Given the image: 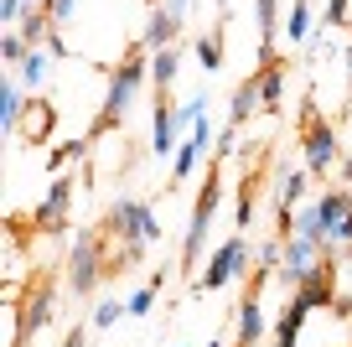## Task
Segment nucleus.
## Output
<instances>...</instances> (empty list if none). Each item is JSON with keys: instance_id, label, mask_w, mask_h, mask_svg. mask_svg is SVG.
<instances>
[{"instance_id": "obj_27", "label": "nucleus", "mask_w": 352, "mask_h": 347, "mask_svg": "<svg viewBox=\"0 0 352 347\" xmlns=\"http://www.w3.org/2000/svg\"><path fill=\"white\" fill-rule=\"evenodd\" d=\"M197 120H208V98H187V104H176V125H182V130H192V125Z\"/></svg>"}, {"instance_id": "obj_13", "label": "nucleus", "mask_w": 352, "mask_h": 347, "mask_svg": "<svg viewBox=\"0 0 352 347\" xmlns=\"http://www.w3.org/2000/svg\"><path fill=\"white\" fill-rule=\"evenodd\" d=\"M223 42H228V16H218V21L197 36V47H192L202 73H218V67H223V57H228V47H223Z\"/></svg>"}, {"instance_id": "obj_7", "label": "nucleus", "mask_w": 352, "mask_h": 347, "mask_svg": "<svg viewBox=\"0 0 352 347\" xmlns=\"http://www.w3.org/2000/svg\"><path fill=\"white\" fill-rule=\"evenodd\" d=\"M275 280L270 270H254L249 285H243L239 316H233V347H259L264 342V285Z\"/></svg>"}, {"instance_id": "obj_26", "label": "nucleus", "mask_w": 352, "mask_h": 347, "mask_svg": "<svg viewBox=\"0 0 352 347\" xmlns=\"http://www.w3.org/2000/svg\"><path fill=\"white\" fill-rule=\"evenodd\" d=\"M155 295H161V285H151V280H145L140 291H135L130 301H124V306H130V316H135V322H145V316L155 311Z\"/></svg>"}, {"instance_id": "obj_9", "label": "nucleus", "mask_w": 352, "mask_h": 347, "mask_svg": "<svg viewBox=\"0 0 352 347\" xmlns=\"http://www.w3.org/2000/svg\"><path fill=\"white\" fill-rule=\"evenodd\" d=\"M182 140H187V130L176 125V104L171 94H155V114H151V156H176L182 151Z\"/></svg>"}, {"instance_id": "obj_16", "label": "nucleus", "mask_w": 352, "mask_h": 347, "mask_svg": "<svg viewBox=\"0 0 352 347\" xmlns=\"http://www.w3.org/2000/svg\"><path fill=\"white\" fill-rule=\"evenodd\" d=\"M254 21H259V63H270L275 52V36H280V0H254Z\"/></svg>"}, {"instance_id": "obj_33", "label": "nucleus", "mask_w": 352, "mask_h": 347, "mask_svg": "<svg viewBox=\"0 0 352 347\" xmlns=\"http://www.w3.org/2000/svg\"><path fill=\"white\" fill-rule=\"evenodd\" d=\"M32 6H42V11H47V6H52V0H32Z\"/></svg>"}, {"instance_id": "obj_10", "label": "nucleus", "mask_w": 352, "mask_h": 347, "mask_svg": "<svg viewBox=\"0 0 352 347\" xmlns=\"http://www.w3.org/2000/svg\"><path fill=\"white\" fill-rule=\"evenodd\" d=\"M259 109L264 114H285V83H290V63L285 57H270V63H259Z\"/></svg>"}, {"instance_id": "obj_30", "label": "nucleus", "mask_w": 352, "mask_h": 347, "mask_svg": "<svg viewBox=\"0 0 352 347\" xmlns=\"http://www.w3.org/2000/svg\"><path fill=\"white\" fill-rule=\"evenodd\" d=\"M73 11H78V0H52V6H47V16H52V26L73 21Z\"/></svg>"}, {"instance_id": "obj_17", "label": "nucleus", "mask_w": 352, "mask_h": 347, "mask_svg": "<svg viewBox=\"0 0 352 347\" xmlns=\"http://www.w3.org/2000/svg\"><path fill=\"white\" fill-rule=\"evenodd\" d=\"M321 16L311 11V0H290V16H285V42L290 47H306L311 36H316Z\"/></svg>"}, {"instance_id": "obj_21", "label": "nucleus", "mask_w": 352, "mask_h": 347, "mask_svg": "<svg viewBox=\"0 0 352 347\" xmlns=\"http://www.w3.org/2000/svg\"><path fill=\"white\" fill-rule=\"evenodd\" d=\"M52 63H57V57L47 52V47H36V52L26 57L21 67H16V78L26 83V94H42V88H47V78H52Z\"/></svg>"}, {"instance_id": "obj_25", "label": "nucleus", "mask_w": 352, "mask_h": 347, "mask_svg": "<svg viewBox=\"0 0 352 347\" xmlns=\"http://www.w3.org/2000/svg\"><path fill=\"white\" fill-rule=\"evenodd\" d=\"M26 57H32V47H26L21 32H6V36H0V63H6V67H21Z\"/></svg>"}, {"instance_id": "obj_12", "label": "nucleus", "mask_w": 352, "mask_h": 347, "mask_svg": "<svg viewBox=\"0 0 352 347\" xmlns=\"http://www.w3.org/2000/svg\"><path fill=\"white\" fill-rule=\"evenodd\" d=\"M176 36H182V16H176V11H166V6H155V11L145 16V32H140L145 52H161V47H176Z\"/></svg>"}, {"instance_id": "obj_23", "label": "nucleus", "mask_w": 352, "mask_h": 347, "mask_svg": "<svg viewBox=\"0 0 352 347\" xmlns=\"http://www.w3.org/2000/svg\"><path fill=\"white\" fill-rule=\"evenodd\" d=\"M254 197H259V182H254V176H243V182H239V213H233L239 233H249V223H254Z\"/></svg>"}, {"instance_id": "obj_3", "label": "nucleus", "mask_w": 352, "mask_h": 347, "mask_svg": "<svg viewBox=\"0 0 352 347\" xmlns=\"http://www.w3.org/2000/svg\"><path fill=\"white\" fill-rule=\"evenodd\" d=\"M223 161L212 156L208 161V176H202V192H197V202H192V218H187V239H182V264L176 270L182 275H197V260H202V244H208V233H212V218H218V207H223Z\"/></svg>"}, {"instance_id": "obj_32", "label": "nucleus", "mask_w": 352, "mask_h": 347, "mask_svg": "<svg viewBox=\"0 0 352 347\" xmlns=\"http://www.w3.org/2000/svg\"><path fill=\"white\" fill-rule=\"evenodd\" d=\"M166 11H176L182 21H187V11H192V0H166Z\"/></svg>"}, {"instance_id": "obj_6", "label": "nucleus", "mask_w": 352, "mask_h": 347, "mask_svg": "<svg viewBox=\"0 0 352 347\" xmlns=\"http://www.w3.org/2000/svg\"><path fill=\"white\" fill-rule=\"evenodd\" d=\"M104 275H114L109 270V249H104V233L99 228H83L78 244H73V254H67V291L73 295H94Z\"/></svg>"}, {"instance_id": "obj_20", "label": "nucleus", "mask_w": 352, "mask_h": 347, "mask_svg": "<svg viewBox=\"0 0 352 347\" xmlns=\"http://www.w3.org/2000/svg\"><path fill=\"white\" fill-rule=\"evenodd\" d=\"M182 63H187V57H182V47H161V52H151V83H155V94H171Z\"/></svg>"}, {"instance_id": "obj_4", "label": "nucleus", "mask_w": 352, "mask_h": 347, "mask_svg": "<svg viewBox=\"0 0 352 347\" xmlns=\"http://www.w3.org/2000/svg\"><path fill=\"white\" fill-rule=\"evenodd\" d=\"M243 275H254V244H249V233H239V228H233L228 239L218 244V254L202 264V275L192 280V291H197V295H212V291H223V285L243 280Z\"/></svg>"}, {"instance_id": "obj_2", "label": "nucleus", "mask_w": 352, "mask_h": 347, "mask_svg": "<svg viewBox=\"0 0 352 347\" xmlns=\"http://www.w3.org/2000/svg\"><path fill=\"white\" fill-rule=\"evenodd\" d=\"M99 233L120 244V249H114V270H130L145 249H155V244L166 239L161 218H155V207L145 202V197H114V202L104 207Z\"/></svg>"}, {"instance_id": "obj_34", "label": "nucleus", "mask_w": 352, "mask_h": 347, "mask_svg": "<svg viewBox=\"0 0 352 347\" xmlns=\"http://www.w3.org/2000/svg\"><path fill=\"white\" fill-rule=\"evenodd\" d=\"M145 6H151V11H155V6H166V0H145Z\"/></svg>"}, {"instance_id": "obj_24", "label": "nucleus", "mask_w": 352, "mask_h": 347, "mask_svg": "<svg viewBox=\"0 0 352 347\" xmlns=\"http://www.w3.org/2000/svg\"><path fill=\"white\" fill-rule=\"evenodd\" d=\"M120 316H130V306H124V301H114V295H109V301H99V306H94L88 326H94V332H109V326L120 322Z\"/></svg>"}, {"instance_id": "obj_31", "label": "nucleus", "mask_w": 352, "mask_h": 347, "mask_svg": "<svg viewBox=\"0 0 352 347\" xmlns=\"http://www.w3.org/2000/svg\"><path fill=\"white\" fill-rule=\"evenodd\" d=\"M63 347H88V326L73 322V326H67V337H63Z\"/></svg>"}, {"instance_id": "obj_11", "label": "nucleus", "mask_w": 352, "mask_h": 347, "mask_svg": "<svg viewBox=\"0 0 352 347\" xmlns=\"http://www.w3.org/2000/svg\"><path fill=\"white\" fill-rule=\"evenodd\" d=\"M52 125H57L52 104H47V98H26V114H21V125H16V135H11V140L47 145V140H52Z\"/></svg>"}, {"instance_id": "obj_14", "label": "nucleus", "mask_w": 352, "mask_h": 347, "mask_svg": "<svg viewBox=\"0 0 352 347\" xmlns=\"http://www.w3.org/2000/svg\"><path fill=\"white\" fill-rule=\"evenodd\" d=\"M347 213H352V187H331V192L316 197V218H321V233H327V239L347 223Z\"/></svg>"}, {"instance_id": "obj_1", "label": "nucleus", "mask_w": 352, "mask_h": 347, "mask_svg": "<svg viewBox=\"0 0 352 347\" xmlns=\"http://www.w3.org/2000/svg\"><path fill=\"white\" fill-rule=\"evenodd\" d=\"M109 83H104V104H99V120L88 125V145L94 140H104V135H114V130H124V114H130L135 104H140V88H145V78H151V52H145V42L135 36L130 47H124V57L109 67Z\"/></svg>"}, {"instance_id": "obj_22", "label": "nucleus", "mask_w": 352, "mask_h": 347, "mask_svg": "<svg viewBox=\"0 0 352 347\" xmlns=\"http://www.w3.org/2000/svg\"><path fill=\"white\" fill-rule=\"evenodd\" d=\"M306 316L311 311L290 295V306L280 311V322H275V347H300V326H306Z\"/></svg>"}, {"instance_id": "obj_15", "label": "nucleus", "mask_w": 352, "mask_h": 347, "mask_svg": "<svg viewBox=\"0 0 352 347\" xmlns=\"http://www.w3.org/2000/svg\"><path fill=\"white\" fill-rule=\"evenodd\" d=\"M21 114H26V83H21L16 73H6V78H0V130L16 135Z\"/></svg>"}, {"instance_id": "obj_5", "label": "nucleus", "mask_w": 352, "mask_h": 347, "mask_svg": "<svg viewBox=\"0 0 352 347\" xmlns=\"http://www.w3.org/2000/svg\"><path fill=\"white\" fill-rule=\"evenodd\" d=\"M300 156H306V171L311 176H327L331 166L342 161V135L331 120H321L316 94H306V125H300Z\"/></svg>"}, {"instance_id": "obj_19", "label": "nucleus", "mask_w": 352, "mask_h": 347, "mask_svg": "<svg viewBox=\"0 0 352 347\" xmlns=\"http://www.w3.org/2000/svg\"><path fill=\"white\" fill-rule=\"evenodd\" d=\"M306 192H311V171H306V166H300V171H285V176H280V187H275V218L280 213H296Z\"/></svg>"}, {"instance_id": "obj_28", "label": "nucleus", "mask_w": 352, "mask_h": 347, "mask_svg": "<svg viewBox=\"0 0 352 347\" xmlns=\"http://www.w3.org/2000/svg\"><path fill=\"white\" fill-rule=\"evenodd\" d=\"M26 11H32V0H0V26L16 32V26L26 21Z\"/></svg>"}, {"instance_id": "obj_18", "label": "nucleus", "mask_w": 352, "mask_h": 347, "mask_svg": "<svg viewBox=\"0 0 352 347\" xmlns=\"http://www.w3.org/2000/svg\"><path fill=\"white\" fill-rule=\"evenodd\" d=\"M254 114H259V78H243V83L233 88V98H228V125L243 130Z\"/></svg>"}, {"instance_id": "obj_29", "label": "nucleus", "mask_w": 352, "mask_h": 347, "mask_svg": "<svg viewBox=\"0 0 352 347\" xmlns=\"http://www.w3.org/2000/svg\"><path fill=\"white\" fill-rule=\"evenodd\" d=\"M347 11H352V0H327V11H321V26H347Z\"/></svg>"}, {"instance_id": "obj_8", "label": "nucleus", "mask_w": 352, "mask_h": 347, "mask_svg": "<svg viewBox=\"0 0 352 347\" xmlns=\"http://www.w3.org/2000/svg\"><path fill=\"white\" fill-rule=\"evenodd\" d=\"M67 207H73V176L57 171V176H52V187H47V197L36 202L32 223L42 228V233H63V228H67Z\"/></svg>"}]
</instances>
